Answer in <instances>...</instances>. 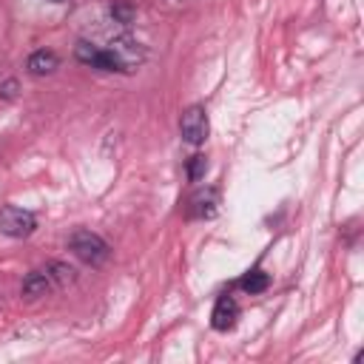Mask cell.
Here are the masks:
<instances>
[{"label": "cell", "mask_w": 364, "mask_h": 364, "mask_svg": "<svg viewBox=\"0 0 364 364\" xmlns=\"http://www.w3.org/2000/svg\"><path fill=\"white\" fill-rule=\"evenodd\" d=\"M51 287H54V282H51L48 270H34V273H28L23 279V287L20 290H23L26 299H37V296H46Z\"/></svg>", "instance_id": "obj_9"}, {"label": "cell", "mask_w": 364, "mask_h": 364, "mask_svg": "<svg viewBox=\"0 0 364 364\" xmlns=\"http://www.w3.org/2000/svg\"><path fill=\"white\" fill-rule=\"evenodd\" d=\"M216 205H219L216 191H213V188H205V191H199V193L191 196L188 213H191L193 219H210V216L216 213Z\"/></svg>", "instance_id": "obj_7"}, {"label": "cell", "mask_w": 364, "mask_h": 364, "mask_svg": "<svg viewBox=\"0 0 364 364\" xmlns=\"http://www.w3.org/2000/svg\"><path fill=\"white\" fill-rule=\"evenodd\" d=\"M108 51L117 57V63H119V68H122L125 74H128V71H136V68L145 63V48H142L134 37H128V34L114 37L111 46H108Z\"/></svg>", "instance_id": "obj_4"}, {"label": "cell", "mask_w": 364, "mask_h": 364, "mask_svg": "<svg viewBox=\"0 0 364 364\" xmlns=\"http://www.w3.org/2000/svg\"><path fill=\"white\" fill-rule=\"evenodd\" d=\"M239 287H242L245 293H250V296L264 293V290L270 287V276H267L264 270H250V273H245V276L239 279Z\"/></svg>", "instance_id": "obj_10"}, {"label": "cell", "mask_w": 364, "mask_h": 364, "mask_svg": "<svg viewBox=\"0 0 364 364\" xmlns=\"http://www.w3.org/2000/svg\"><path fill=\"white\" fill-rule=\"evenodd\" d=\"M74 54H77L80 63H85V65H91V68H100V71H122L119 63H117V57H114L108 48H97L94 43L80 40L77 48H74Z\"/></svg>", "instance_id": "obj_5"}, {"label": "cell", "mask_w": 364, "mask_h": 364, "mask_svg": "<svg viewBox=\"0 0 364 364\" xmlns=\"http://www.w3.org/2000/svg\"><path fill=\"white\" fill-rule=\"evenodd\" d=\"M205 171H208V159H205L202 154L191 156V159H188V165H185V173H188V179H191V182L205 179Z\"/></svg>", "instance_id": "obj_12"}, {"label": "cell", "mask_w": 364, "mask_h": 364, "mask_svg": "<svg viewBox=\"0 0 364 364\" xmlns=\"http://www.w3.org/2000/svg\"><path fill=\"white\" fill-rule=\"evenodd\" d=\"M111 17H114L117 23H122V26H131V23H134V17H136V9H134L131 3L114 0V3H111Z\"/></svg>", "instance_id": "obj_11"}, {"label": "cell", "mask_w": 364, "mask_h": 364, "mask_svg": "<svg viewBox=\"0 0 364 364\" xmlns=\"http://www.w3.org/2000/svg\"><path fill=\"white\" fill-rule=\"evenodd\" d=\"M48 276H51L54 284H68V282H74V267H68L63 262H54V264H48Z\"/></svg>", "instance_id": "obj_13"}, {"label": "cell", "mask_w": 364, "mask_h": 364, "mask_svg": "<svg viewBox=\"0 0 364 364\" xmlns=\"http://www.w3.org/2000/svg\"><path fill=\"white\" fill-rule=\"evenodd\" d=\"M0 97H3V100H14V97H17V80H6V82L0 85Z\"/></svg>", "instance_id": "obj_14"}, {"label": "cell", "mask_w": 364, "mask_h": 364, "mask_svg": "<svg viewBox=\"0 0 364 364\" xmlns=\"http://www.w3.org/2000/svg\"><path fill=\"white\" fill-rule=\"evenodd\" d=\"M68 247H71V253H74L80 262H85V264H91V267H100V264L108 259V253H111L108 242H105L102 236L91 233V230H74V233L68 236Z\"/></svg>", "instance_id": "obj_1"}, {"label": "cell", "mask_w": 364, "mask_h": 364, "mask_svg": "<svg viewBox=\"0 0 364 364\" xmlns=\"http://www.w3.org/2000/svg\"><path fill=\"white\" fill-rule=\"evenodd\" d=\"M179 131H182V139H185L188 145H202V142L208 139V131H210V125H208V111H205L202 105L185 108V114H182V119H179Z\"/></svg>", "instance_id": "obj_3"}, {"label": "cell", "mask_w": 364, "mask_h": 364, "mask_svg": "<svg viewBox=\"0 0 364 364\" xmlns=\"http://www.w3.org/2000/svg\"><path fill=\"white\" fill-rule=\"evenodd\" d=\"M37 228V216L31 210H23L17 205H3L0 208V230L11 239H23L31 236Z\"/></svg>", "instance_id": "obj_2"}, {"label": "cell", "mask_w": 364, "mask_h": 364, "mask_svg": "<svg viewBox=\"0 0 364 364\" xmlns=\"http://www.w3.org/2000/svg\"><path fill=\"white\" fill-rule=\"evenodd\" d=\"M236 318H239V304H236V299H233V296H219L216 304H213V313H210L213 330L225 333V330H230V327L236 324Z\"/></svg>", "instance_id": "obj_6"}, {"label": "cell", "mask_w": 364, "mask_h": 364, "mask_svg": "<svg viewBox=\"0 0 364 364\" xmlns=\"http://www.w3.org/2000/svg\"><path fill=\"white\" fill-rule=\"evenodd\" d=\"M51 3H60V0H51Z\"/></svg>", "instance_id": "obj_15"}, {"label": "cell", "mask_w": 364, "mask_h": 364, "mask_svg": "<svg viewBox=\"0 0 364 364\" xmlns=\"http://www.w3.org/2000/svg\"><path fill=\"white\" fill-rule=\"evenodd\" d=\"M26 68H28V74H34V77H46V74H54V71L60 68V57H57L54 51H46V48H40V51H34V54L26 60Z\"/></svg>", "instance_id": "obj_8"}]
</instances>
